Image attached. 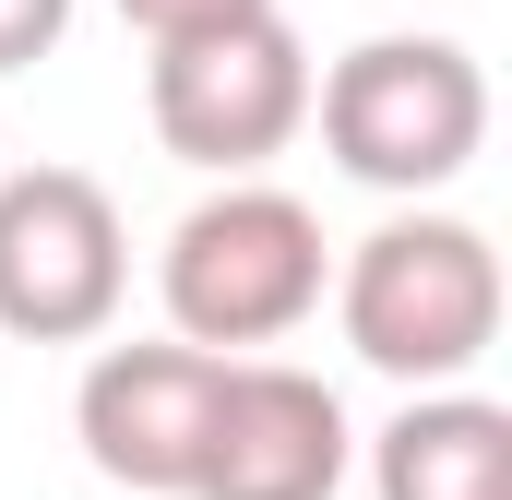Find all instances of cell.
I'll list each match as a JSON object with an SVG mask.
<instances>
[{
  "instance_id": "3",
  "label": "cell",
  "mask_w": 512,
  "mask_h": 500,
  "mask_svg": "<svg viewBox=\"0 0 512 500\" xmlns=\"http://www.w3.org/2000/svg\"><path fill=\"white\" fill-rule=\"evenodd\" d=\"M310 120H322V155L358 179V191H393V203H429L477 167L489 143V72L477 48L453 36H370L346 48L334 72H310Z\"/></svg>"
},
{
  "instance_id": "5",
  "label": "cell",
  "mask_w": 512,
  "mask_h": 500,
  "mask_svg": "<svg viewBox=\"0 0 512 500\" xmlns=\"http://www.w3.org/2000/svg\"><path fill=\"white\" fill-rule=\"evenodd\" d=\"M131 298V227L108 179L84 167H12L0 179V334L24 346H96Z\"/></svg>"
},
{
  "instance_id": "10",
  "label": "cell",
  "mask_w": 512,
  "mask_h": 500,
  "mask_svg": "<svg viewBox=\"0 0 512 500\" xmlns=\"http://www.w3.org/2000/svg\"><path fill=\"white\" fill-rule=\"evenodd\" d=\"M72 36V0H0V72H36Z\"/></svg>"
},
{
  "instance_id": "8",
  "label": "cell",
  "mask_w": 512,
  "mask_h": 500,
  "mask_svg": "<svg viewBox=\"0 0 512 500\" xmlns=\"http://www.w3.org/2000/svg\"><path fill=\"white\" fill-rule=\"evenodd\" d=\"M370 500H512V405L405 393V417L370 441Z\"/></svg>"
},
{
  "instance_id": "1",
  "label": "cell",
  "mask_w": 512,
  "mask_h": 500,
  "mask_svg": "<svg viewBox=\"0 0 512 500\" xmlns=\"http://www.w3.org/2000/svg\"><path fill=\"white\" fill-rule=\"evenodd\" d=\"M334 286V250H322V215L274 179H215L167 250H155V298H167V334L203 346V358H262L286 346Z\"/></svg>"
},
{
  "instance_id": "9",
  "label": "cell",
  "mask_w": 512,
  "mask_h": 500,
  "mask_svg": "<svg viewBox=\"0 0 512 500\" xmlns=\"http://www.w3.org/2000/svg\"><path fill=\"white\" fill-rule=\"evenodd\" d=\"M143 48H179V36H215V24H251V12H274V0H108Z\"/></svg>"
},
{
  "instance_id": "2",
  "label": "cell",
  "mask_w": 512,
  "mask_h": 500,
  "mask_svg": "<svg viewBox=\"0 0 512 500\" xmlns=\"http://www.w3.org/2000/svg\"><path fill=\"white\" fill-rule=\"evenodd\" d=\"M334 322H346V346L382 381L453 393V381L501 346V250H489V227H465V215L405 203V215H382L370 239L334 262Z\"/></svg>"
},
{
  "instance_id": "7",
  "label": "cell",
  "mask_w": 512,
  "mask_h": 500,
  "mask_svg": "<svg viewBox=\"0 0 512 500\" xmlns=\"http://www.w3.org/2000/svg\"><path fill=\"white\" fill-rule=\"evenodd\" d=\"M346 465H358V429H346V405H334L322 370L227 358L203 465H191V500H334Z\"/></svg>"
},
{
  "instance_id": "6",
  "label": "cell",
  "mask_w": 512,
  "mask_h": 500,
  "mask_svg": "<svg viewBox=\"0 0 512 500\" xmlns=\"http://www.w3.org/2000/svg\"><path fill=\"white\" fill-rule=\"evenodd\" d=\"M215 381L227 358L179 346V334H143V346H96L84 358V393H72V441L108 489L143 500H191V465H203V429H215Z\"/></svg>"
},
{
  "instance_id": "4",
  "label": "cell",
  "mask_w": 512,
  "mask_h": 500,
  "mask_svg": "<svg viewBox=\"0 0 512 500\" xmlns=\"http://www.w3.org/2000/svg\"><path fill=\"white\" fill-rule=\"evenodd\" d=\"M143 120L203 179H262L310 131V48H298V24L286 12H251V24H215V36L155 48L143 60Z\"/></svg>"
}]
</instances>
